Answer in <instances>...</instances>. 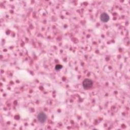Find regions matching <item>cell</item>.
<instances>
[{"label":"cell","mask_w":130,"mask_h":130,"mask_svg":"<svg viewBox=\"0 0 130 130\" xmlns=\"http://www.w3.org/2000/svg\"><path fill=\"white\" fill-rule=\"evenodd\" d=\"M47 119L46 115L43 112H40L38 115V119L41 123H44L46 121Z\"/></svg>","instance_id":"2"},{"label":"cell","mask_w":130,"mask_h":130,"mask_svg":"<svg viewBox=\"0 0 130 130\" xmlns=\"http://www.w3.org/2000/svg\"><path fill=\"white\" fill-rule=\"evenodd\" d=\"M83 86L84 89H89L92 87L93 82L92 80L90 79H84L83 82Z\"/></svg>","instance_id":"1"},{"label":"cell","mask_w":130,"mask_h":130,"mask_svg":"<svg viewBox=\"0 0 130 130\" xmlns=\"http://www.w3.org/2000/svg\"><path fill=\"white\" fill-rule=\"evenodd\" d=\"M100 18H101V20L103 22H107L109 20V16H108L107 14L104 13L101 14Z\"/></svg>","instance_id":"3"},{"label":"cell","mask_w":130,"mask_h":130,"mask_svg":"<svg viewBox=\"0 0 130 130\" xmlns=\"http://www.w3.org/2000/svg\"><path fill=\"white\" fill-rule=\"evenodd\" d=\"M62 68V66L61 65H57L55 66V69L57 70H59Z\"/></svg>","instance_id":"4"}]
</instances>
